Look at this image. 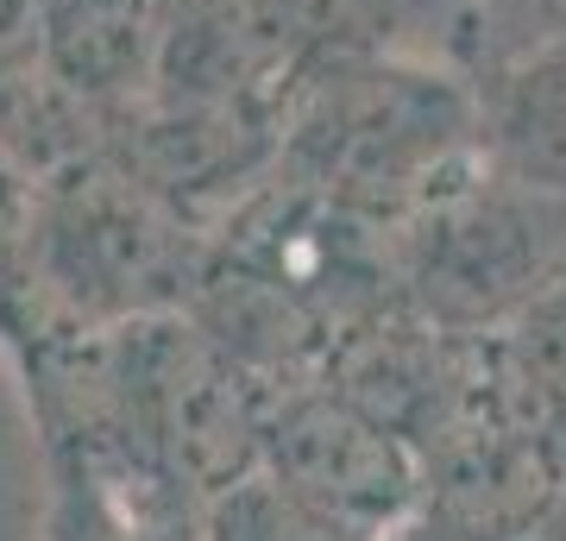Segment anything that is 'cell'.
<instances>
[{
  "mask_svg": "<svg viewBox=\"0 0 566 541\" xmlns=\"http://www.w3.org/2000/svg\"><path fill=\"white\" fill-rule=\"evenodd\" d=\"M566 271V201L479 170L453 196L428 201L409 240V290L441 334H504Z\"/></svg>",
  "mask_w": 566,
  "mask_h": 541,
  "instance_id": "1",
  "label": "cell"
},
{
  "mask_svg": "<svg viewBox=\"0 0 566 541\" xmlns=\"http://www.w3.org/2000/svg\"><path fill=\"white\" fill-rule=\"evenodd\" d=\"M485 170L566 201V25H547L491 70L479 95Z\"/></svg>",
  "mask_w": 566,
  "mask_h": 541,
  "instance_id": "2",
  "label": "cell"
},
{
  "mask_svg": "<svg viewBox=\"0 0 566 541\" xmlns=\"http://www.w3.org/2000/svg\"><path fill=\"white\" fill-rule=\"evenodd\" d=\"M39 44L70 89H126L158 44V0H44Z\"/></svg>",
  "mask_w": 566,
  "mask_h": 541,
  "instance_id": "3",
  "label": "cell"
},
{
  "mask_svg": "<svg viewBox=\"0 0 566 541\" xmlns=\"http://www.w3.org/2000/svg\"><path fill=\"white\" fill-rule=\"evenodd\" d=\"M208 541H371L334 510L290 491L277 472H245L208 503Z\"/></svg>",
  "mask_w": 566,
  "mask_h": 541,
  "instance_id": "4",
  "label": "cell"
},
{
  "mask_svg": "<svg viewBox=\"0 0 566 541\" xmlns=\"http://www.w3.org/2000/svg\"><path fill=\"white\" fill-rule=\"evenodd\" d=\"M39 13H44V0H0V58L13 44L39 39Z\"/></svg>",
  "mask_w": 566,
  "mask_h": 541,
  "instance_id": "5",
  "label": "cell"
},
{
  "mask_svg": "<svg viewBox=\"0 0 566 541\" xmlns=\"http://www.w3.org/2000/svg\"><path fill=\"white\" fill-rule=\"evenodd\" d=\"M528 541H566V472L554 479V491H547L542 517H535V529H528Z\"/></svg>",
  "mask_w": 566,
  "mask_h": 541,
  "instance_id": "6",
  "label": "cell"
},
{
  "mask_svg": "<svg viewBox=\"0 0 566 541\" xmlns=\"http://www.w3.org/2000/svg\"><path fill=\"white\" fill-rule=\"evenodd\" d=\"M516 541H528V535H516Z\"/></svg>",
  "mask_w": 566,
  "mask_h": 541,
  "instance_id": "7",
  "label": "cell"
},
{
  "mask_svg": "<svg viewBox=\"0 0 566 541\" xmlns=\"http://www.w3.org/2000/svg\"><path fill=\"white\" fill-rule=\"evenodd\" d=\"M560 283H566V271H560Z\"/></svg>",
  "mask_w": 566,
  "mask_h": 541,
  "instance_id": "8",
  "label": "cell"
}]
</instances>
